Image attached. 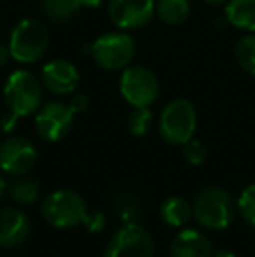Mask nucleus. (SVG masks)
<instances>
[{"instance_id": "nucleus-1", "label": "nucleus", "mask_w": 255, "mask_h": 257, "mask_svg": "<svg viewBox=\"0 0 255 257\" xmlns=\"http://www.w3.org/2000/svg\"><path fill=\"white\" fill-rule=\"evenodd\" d=\"M4 100L7 110L18 119L37 114L42 103L41 82L27 70L13 72L4 86Z\"/></svg>"}, {"instance_id": "nucleus-2", "label": "nucleus", "mask_w": 255, "mask_h": 257, "mask_svg": "<svg viewBox=\"0 0 255 257\" xmlns=\"http://www.w3.org/2000/svg\"><path fill=\"white\" fill-rule=\"evenodd\" d=\"M196 220L208 229H225L236 215L232 196L222 187H208L196 196L192 205Z\"/></svg>"}, {"instance_id": "nucleus-3", "label": "nucleus", "mask_w": 255, "mask_h": 257, "mask_svg": "<svg viewBox=\"0 0 255 257\" xmlns=\"http://www.w3.org/2000/svg\"><path fill=\"white\" fill-rule=\"evenodd\" d=\"M49 46L48 28L39 20H21L11 32L9 51L18 63H35Z\"/></svg>"}, {"instance_id": "nucleus-4", "label": "nucleus", "mask_w": 255, "mask_h": 257, "mask_svg": "<svg viewBox=\"0 0 255 257\" xmlns=\"http://www.w3.org/2000/svg\"><path fill=\"white\" fill-rule=\"evenodd\" d=\"M42 215L46 222L60 229L84 224L88 215V205L84 198L72 189H58L48 194L42 201Z\"/></svg>"}, {"instance_id": "nucleus-5", "label": "nucleus", "mask_w": 255, "mask_h": 257, "mask_svg": "<svg viewBox=\"0 0 255 257\" xmlns=\"http://www.w3.org/2000/svg\"><path fill=\"white\" fill-rule=\"evenodd\" d=\"M196 108L189 100H173L164 107L159 117V133L168 144L184 146L196 132Z\"/></svg>"}, {"instance_id": "nucleus-6", "label": "nucleus", "mask_w": 255, "mask_h": 257, "mask_svg": "<svg viewBox=\"0 0 255 257\" xmlns=\"http://www.w3.org/2000/svg\"><path fill=\"white\" fill-rule=\"evenodd\" d=\"M89 51L96 63L105 70H123L135 58L136 46L131 35L124 32H110L96 39Z\"/></svg>"}, {"instance_id": "nucleus-7", "label": "nucleus", "mask_w": 255, "mask_h": 257, "mask_svg": "<svg viewBox=\"0 0 255 257\" xmlns=\"http://www.w3.org/2000/svg\"><path fill=\"white\" fill-rule=\"evenodd\" d=\"M154 252L156 247L149 231L129 222L114 233L103 257H154Z\"/></svg>"}, {"instance_id": "nucleus-8", "label": "nucleus", "mask_w": 255, "mask_h": 257, "mask_svg": "<svg viewBox=\"0 0 255 257\" xmlns=\"http://www.w3.org/2000/svg\"><path fill=\"white\" fill-rule=\"evenodd\" d=\"M121 95L131 107H149L159 96V81L145 67L124 68L119 81Z\"/></svg>"}, {"instance_id": "nucleus-9", "label": "nucleus", "mask_w": 255, "mask_h": 257, "mask_svg": "<svg viewBox=\"0 0 255 257\" xmlns=\"http://www.w3.org/2000/svg\"><path fill=\"white\" fill-rule=\"evenodd\" d=\"M37 149L25 137H9L0 144V168L9 175L21 177L34 168Z\"/></svg>"}, {"instance_id": "nucleus-10", "label": "nucleus", "mask_w": 255, "mask_h": 257, "mask_svg": "<svg viewBox=\"0 0 255 257\" xmlns=\"http://www.w3.org/2000/svg\"><path fill=\"white\" fill-rule=\"evenodd\" d=\"M74 112L68 105L53 102L44 105L35 115V128L37 133L48 142H58L70 132L74 122Z\"/></svg>"}, {"instance_id": "nucleus-11", "label": "nucleus", "mask_w": 255, "mask_h": 257, "mask_svg": "<svg viewBox=\"0 0 255 257\" xmlns=\"http://www.w3.org/2000/svg\"><path fill=\"white\" fill-rule=\"evenodd\" d=\"M156 0H110L109 16L121 30L142 28L152 20Z\"/></svg>"}, {"instance_id": "nucleus-12", "label": "nucleus", "mask_w": 255, "mask_h": 257, "mask_svg": "<svg viewBox=\"0 0 255 257\" xmlns=\"http://www.w3.org/2000/svg\"><path fill=\"white\" fill-rule=\"evenodd\" d=\"M79 81V70L70 61L53 60L42 67V84L55 95H70L77 88Z\"/></svg>"}, {"instance_id": "nucleus-13", "label": "nucleus", "mask_w": 255, "mask_h": 257, "mask_svg": "<svg viewBox=\"0 0 255 257\" xmlns=\"http://www.w3.org/2000/svg\"><path fill=\"white\" fill-rule=\"evenodd\" d=\"M30 233V220L21 210L6 206L0 208V247H20Z\"/></svg>"}, {"instance_id": "nucleus-14", "label": "nucleus", "mask_w": 255, "mask_h": 257, "mask_svg": "<svg viewBox=\"0 0 255 257\" xmlns=\"http://www.w3.org/2000/svg\"><path fill=\"white\" fill-rule=\"evenodd\" d=\"M171 257H213V247L208 236L196 229H184L173 238Z\"/></svg>"}, {"instance_id": "nucleus-15", "label": "nucleus", "mask_w": 255, "mask_h": 257, "mask_svg": "<svg viewBox=\"0 0 255 257\" xmlns=\"http://www.w3.org/2000/svg\"><path fill=\"white\" fill-rule=\"evenodd\" d=\"M194 215L192 205L185 198L171 196L161 205V219L171 227H182L191 220Z\"/></svg>"}, {"instance_id": "nucleus-16", "label": "nucleus", "mask_w": 255, "mask_h": 257, "mask_svg": "<svg viewBox=\"0 0 255 257\" xmlns=\"http://www.w3.org/2000/svg\"><path fill=\"white\" fill-rule=\"evenodd\" d=\"M227 21L241 30H255V0H231L227 4Z\"/></svg>"}, {"instance_id": "nucleus-17", "label": "nucleus", "mask_w": 255, "mask_h": 257, "mask_svg": "<svg viewBox=\"0 0 255 257\" xmlns=\"http://www.w3.org/2000/svg\"><path fill=\"white\" fill-rule=\"evenodd\" d=\"M156 13L164 23L182 25L191 16V4L189 0H159L156 4Z\"/></svg>"}, {"instance_id": "nucleus-18", "label": "nucleus", "mask_w": 255, "mask_h": 257, "mask_svg": "<svg viewBox=\"0 0 255 257\" xmlns=\"http://www.w3.org/2000/svg\"><path fill=\"white\" fill-rule=\"evenodd\" d=\"M81 7V0H42V11L53 21L72 20Z\"/></svg>"}, {"instance_id": "nucleus-19", "label": "nucleus", "mask_w": 255, "mask_h": 257, "mask_svg": "<svg viewBox=\"0 0 255 257\" xmlns=\"http://www.w3.org/2000/svg\"><path fill=\"white\" fill-rule=\"evenodd\" d=\"M7 193H9V196L13 198L16 203L32 205L39 200L41 186H39L35 180L27 179V177H21V179L14 180V182L7 187Z\"/></svg>"}, {"instance_id": "nucleus-20", "label": "nucleus", "mask_w": 255, "mask_h": 257, "mask_svg": "<svg viewBox=\"0 0 255 257\" xmlns=\"http://www.w3.org/2000/svg\"><path fill=\"white\" fill-rule=\"evenodd\" d=\"M236 60L243 70L255 75V35H246L236 44Z\"/></svg>"}, {"instance_id": "nucleus-21", "label": "nucleus", "mask_w": 255, "mask_h": 257, "mask_svg": "<svg viewBox=\"0 0 255 257\" xmlns=\"http://www.w3.org/2000/svg\"><path fill=\"white\" fill-rule=\"evenodd\" d=\"M150 122H152V112L149 110V107H133V112L128 117V128L131 135H145L150 128Z\"/></svg>"}, {"instance_id": "nucleus-22", "label": "nucleus", "mask_w": 255, "mask_h": 257, "mask_svg": "<svg viewBox=\"0 0 255 257\" xmlns=\"http://www.w3.org/2000/svg\"><path fill=\"white\" fill-rule=\"evenodd\" d=\"M238 208L241 215L246 219V222L255 226V184H250L248 187H245V191L238 200Z\"/></svg>"}, {"instance_id": "nucleus-23", "label": "nucleus", "mask_w": 255, "mask_h": 257, "mask_svg": "<svg viewBox=\"0 0 255 257\" xmlns=\"http://www.w3.org/2000/svg\"><path fill=\"white\" fill-rule=\"evenodd\" d=\"M206 156H208V149L201 140L191 139L189 142L184 144V158L187 159L191 165L197 166V165H203L206 161Z\"/></svg>"}, {"instance_id": "nucleus-24", "label": "nucleus", "mask_w": 255, "mask_h": 257, "mask_svg": "<svg viewBox=\"0 0 255 257\" xmlns=\"http://www.w3.org/2000/svg\"><path fill=\"white\" fill-rule=\"evenodd\" d=\"M84 226L88 227L91 233H100V231L105 227V215H103L102 212H93L86 215L84 219Z\"/></svg>"}, {"instance_id": "nucleus-25", "label": "nucleus", "mask_w": 255, "mask_h": 257, "mask_svg": "<svg viewBox=\"0 0 255 257\" xmlns=\"http://www.w3.org/2000/svg\"><path fill=\"white\" fill-rule=\"evenodd\" d=\"M68 107L72 108V112H74V114H81V112L88 110V107H89V98H88L86 95H77V96H74V98L70 100Z\"/></svg>"}, {"instance_id": "nucleus-26", "label": "nucleus", "mask_w": 255, "mask_h": 257, "mask_svg": "<svg viewBox=\"0 0 255 257\" xmlns=\"http://www.w3.org/2000/svg\"><path fill=\"white\" fill-rule=\"evenodd\" d=\"M11 60V51H9V46H4L0 44V67L7 63Z\"/></svg>"}, {"instance_id": "nucleus-27", "label": "nucleus", "mask_w": 255, "mask_h": 257, "mask_svg": "<svg viewBox=\"0 0 255 257\" xmlns=\"http://www.w3.org/2000/svg\"><path fill=\"white\" fill-rule=\"evenodd\" d=\"M82 7H100L103 4V0H81Z\"/></svg>"}, {"instance_id": "nucleus-28", "label": "nucleus", "mask_w": 255, "mask_h": 257, "mask_svg": "<svg viewBox=\"0 0 255 257\" xmlns=\"http://www.w3.org/2000/svg\"><path fill=\"white\" fill-rule=\"evenodd\" d=\"M6 191H7V184H6V180H4V177L0 175V200H2V196L6 194Z\"/></svg>"}, {"instance_id": "nucleus-29", "label": "nucleus", "mask_w": 255, "mask_h": 257, "mask_svg": "<svg viewBox=\"0 0 255 257\" xmlns=\"http://www.w3.org/2000/svg\"><path fill=\"white\" fill-rule=\"evenodd\" d=\"M213 257H236L232 252H227V250H220V252H217Z\"/></svg>"}, {"instance_id": "nucleus-30", "label": "nucleus", "mask_w": 255, "mask_h": 257, "mask_svg": "<svg viewBox=\"0 0 255 257\" xmlns=\"http://www.w3.org/2000/svg\"><path fill=\"white\" fill-rule=\"evenodd\" d=\"M208 4H211V6H220L222 2H225V0H206Z\"/></svg>"}]
</instances>
